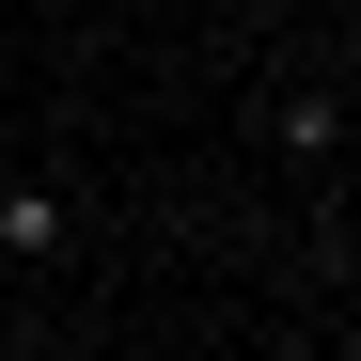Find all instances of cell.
I'll return each instance as SVG.
<instances>
[{"label":"cell","mask_w":361,"mask_h":361,"mask_svg":"<svg viewBox=\"0 0 361 361\" xmlns=\"http://www.w3.org/2000/svg\"><path fill=\"white\" fill-rule=\"evenodd\" d=\"M330 252H345V283H361V204H345V235H330Z\"/></svg>","instance_id":"obj_3"},{"label":"cell","mask_w":361,"mask_h":361,"mask_svg":"<svg viewBox=\"0 0 361 361\" xmlns=\"http://www.w3.org/2000/svg\"><path fill=\"white\" fill-rule=\"evenodd\" d=\"M345 126H361L345 79H283V94H267V142H283V157H345Z\"/></svg>","instance_id":"obj_1"},{"label":"cell","mask_w":361,"mask_h":361,"mask_svg":"<svg viewBox=\"0 0 361 361\" xmlns=\"http://www.w3.org/2000/svg\"><path fill=\"white\" fill-rule=\"evenodd\" d=\"M63 189H47V173H16V189H0V267H47V252H63Z\"/></svg>","instance_id":"obj_2"}]
</instances>
